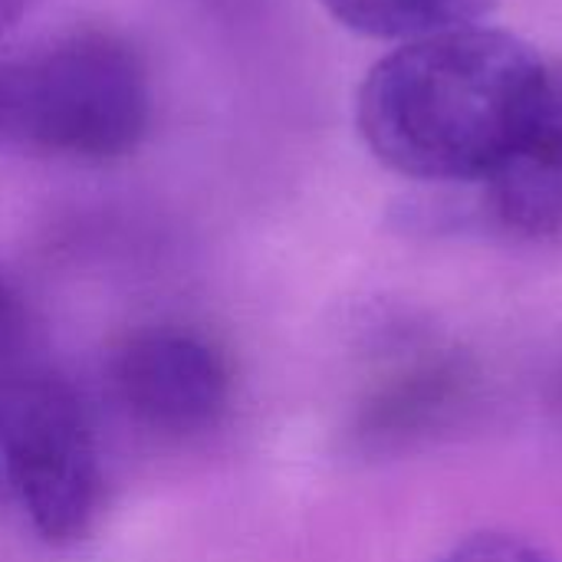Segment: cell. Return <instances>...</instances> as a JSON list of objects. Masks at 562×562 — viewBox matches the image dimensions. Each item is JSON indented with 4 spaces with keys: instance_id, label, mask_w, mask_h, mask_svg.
I'll list each match as a JSON object with an SVG mask.
<instances>
[{
    "instance_id": "cell-5",
    "label": "cell",
    "mask_w": 562,
    "mask_h": 562,
    "mask_svg": "<svg viewBox=\"0 0 562 562\" xmlns=\"http://www.w3.org/2000/svg\"><path fill=\"white\" fill-rule=\"evenodd\" d=\"M477 398V369L461 352H422L392 369L362 402L352 445L366 454L405 451L461 422Z\"/></svg>"
},
{
    "instance_id": "cell-8",
    "label": "cell",
    "mask_w": 562,
    "mask_h": 562,
    "mask_svg": "<svg viewBox=\"0 0 562 562\" xmlns=\"http://www.w3.org/2000/svg\"><path fill=\"white\" fill-rule=\"evenodd\" d=\"M441 562H557L540 547L510 533H481L458 543Z\"/></svg>"
},
{
    "instance_id": "cell-9",
    "label": "cell",
    "mask_w": 562,
    "mask_h": 562,
    "mask_svg": "<svg viewBox=\"0 0 562 562\" xmlns=\"http://www.w3.org/2000/svg\"><path fill=\"white\" fill-rule=\"evenodd\" d=\"M26 333H30L26 310H23L20 296L10 290V283L0 277V366L23 356Z\"/></svg>"
},
{
    "instance_id": "cell-10",
    "label": "cell",
    "mask_w": 562,
    "mask_h": 562,
    "mask_svg": "<svg viewBox=\"0 0 562 562\" xmlns=\"http://www.w3.org/2000/svg\"><path fill=\"white\" fill-rule=\"evenodd\" d=\"M43 0H0V36L7 30H13L33 7H40Z\"/></svg>"
},
{
    "instance_id": "cell-3",
    "label": "cell",
    "mask_w": 562,
    "mask_h": 562,
    "mask_svg": "<svg viewBox=\"0 0 562 562\" xmlns=\"http://www.w3.org/2000/svg\"><path fill=\"white\" fill-rule=\"evenodd\" d=\"M0 464L46 543L72 547L95 530L105 474L89 412L66 379L23 356L0 366Z\"/></svg>"
},
{
    "instance_id": "cell-6",
    "label": "cell",
    "mask_w": 562,
    "mask_h": 562,
    "mask_svg": "<svg viewBox=\"0 0 562 562\" xmlns=\"http://www.w3.org/2000/svg\"><path fill=\"white\" fill-rule=\"evenodd\" d=\"M487 188L507 231L530 240H562V63L547 66L533 112Z\"/></svg>"
},
{
    "instance_id": "cell-4",
    "label": "cell",
    "mask_w": 562,
    "mask_h": 562,
    "mask_svg": "<svg viewBox=\"0 0 562 562\" xmlns=\"http://www.w3.org/2000/svg\"><path fill=\"white\" fill-rule=\"evenodd\" d=\"M115 395L148 431L191 438L217 425L231 402L227 359L175 326L132 333L112 359Z\"/></svg>"
},
{
    "instance_id": "cell-1",
    "label": "cell",
    "mask_w": 562,
    "mask_h": 562,
    "mask_svg": "<svg viewBox=\"0 0 562 562\" xmlns=\"http://www.w3.org/2000/svg\"><path fill=\"white\" fill-rule=\"evenodd\" d=\"M547 63L491 26L402 43L356 99L372 155L418 181H487L514 148L543 89Z\"/></svg>"
},
{
    "instance_id": "cell-2",
    "label": "cell",
    "mask_w": 562,
    "mask_h": 562,
    "mask_svg": "<svg viewBox=\"0 0 562 562\" xmlns=\"http://www.w3.org/2000/svg\"><path fill=\"white\" fill-rule=\"evenodd\" d=\"M148 122V69L115 33H69L0 66V135L26 151L112 161L138 148Z\"/></svg>"
},
{
    "instance_id": "cell-11",
    "label": "cell",
    "mask_w": 562,
    "mask_h": 562,
    "mask_svg": "<svg viewBox=\"0 0 562 562\" xmlns=\"http://www.w3.org/2000/svg\"><path fill=\"white\" fill-rule=\"evenodd\" d=\"M0 491H7V484H3V464H0Z\"/></svg>"
},
{
    "instance_id": "cell-7",
    "label": "cell",
    "mask_w": 562,
    "mask_h": 562,
    "mask_svg": "<svg viewBox=\"0 0 562 562\" xmlns=\"http://www.w3.org/2000/svg\"><path fill=\"white\" fill-rule=\"evenodd\" d=\"M352 33L372 40H428L451 30L481 26L497 0H323Z\"/></svg>"
}]
</instances>
